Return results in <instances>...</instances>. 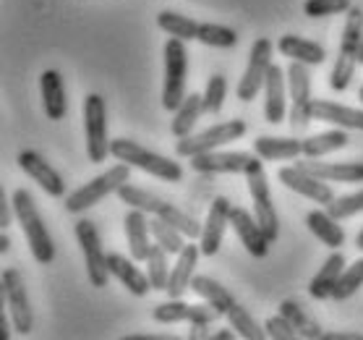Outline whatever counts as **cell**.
Wrapping results in <instances>:
<instances>
[{
    "label": "cell",
    "mask_w": 363,
    "mask_h": 340,
    "mask_svg": "<svg viewBox=\"0 0 363 340\" xmlns=\"http://www.w3.org/2000/svg\"><path fill=\"white\" fill-rule=\"evenodd\" d=\"M11 199H13L16 220L26 236V243H29V249H32V257L37 259L40 265H50V262L55 259V243H52V236H50L48 225H45L40 209H37L34 197L26 189H16Z\"/></svg>",
    "instance_id": "cell-1"
},
{
    "label": "cell",
    "mask_w": 363,
    "mask_h": 340,
    "mask_svg": "<svg viewBox=\"0 0 363 340\" xmlns=\"http://www.w3.org/2000/svg\"><path fill=\"white\" fill-rule=\"evenodd\" d=\"M110 155L121 163H128L131 168H139L144 173L155 175L160 181H170V183H178L183 178V168L181 163H175V160L165 158V155H157V152L147 150V147H141L139 141H131V139H113L110 144Z\"/></svg>",
    "instance_id": "cell-2"
},
{
    "label": "cell",
    "mask_w": 363,
    "mask_h": 340,
    "mask_svg": "<svg viewBox=\"0 0 363 340\" xmlns=\"http://www.w3.org/2000/svg\"><path fill=\"white\" fill-rule=\"evenodd\" d=\"M128 181H131V165L118 160L110 170L94 175L91 181H86L76 191H71V197H66V209L71 215H82V212L91 209L94 204H99L105 197H110L113 191H118Z\"/></svg>",
    "instance_id": "cell-3"
},
{
    "label": "cell",
    "mask_w": 363,
    "mask_h": 340,
    "mask_svg": "<svg viewBox=\"0 0 363 340\" xmlns=\"http://www.w3.org/2000/svg\"><path fill=\"white\" fill-rule=\"evenodd\" d=\"M84 136H86V158L99 165L110 158V133H108V102L102 94L89 92L84 97Z\"/></svg>",
    "instance_id": "cell-4"
},
{
    "label": "cell",
    "mask_w": 363,
    "mask_h": 340,
    "mask_svg": "<svg viewBox=\"0 0 363 340\" xmlns=\"http://www.w3.org/2000/svg\"><path fill=\"white\" fill-rule=\"evenodd\" d=\"M248 131L246 121L240 118H233V121H223V124H215L204 128L199 133H191V136H183L175 144V152L178 158H196V155H204V152H215L230 141H238L243 133Z\"/></svg>",
    "instance_id": "cell-5"
},
{
    "label": "cell",
    "mask_w": 363,
    "mask_h": 340,
    "mask_svg": "<svg viewBox=\"0 0 363 340\" xmlns=\"http://www.w3.org/2000/svg\"><path fill=\"white\" fill-rule=\"evenodd\" d=\"M186 74H189L186 42L170 37L165 42V82H162V108L170 113H175L186 100Z\"/></svg>",
    "instance_id": "cell-6"
},
{
    "label": "cell",
    "mask_w": 363,
    "mask_h": 340,
    "mask_svg": "<svg viewBox=\"0 0 363 340\" xmlns=\"http://www.w3.org/2000/svg\"><path fill=\"white\" fill-rule=\"evenodd\" d=\"M306 63L290 60L288 66V89H290V128L306 131L314 121V97H311V74Z\"/></svg>",
    "instance_id": "cell-7"
},
{
    "label": "cell",
    "mask_w": 363,
    "mask_h": 340,
    "mask_svg": "<svg viewBox=\"0 0 363 340\" xmlns=\"http://www.w3.org/2000/svg\"><path fill=\"white\" fill-rule=\"evenodd\" d=\"M0 301L3 307H9L11 322L18 335H29L34 330V312L29 304V293H26L24 278L18 270L6 267L3 270V285H0Z\"/></svg>",
    "instance_id": "cell-8"
},
{
    "label": "cell",
    "mask_w": 363,
    "mask_h": 340,
    "mask_svg": "<svg viewBox=\"0 0 363 340\" xmlns=\"http://www.w3.org/2000/svg\"><path fill=\"white\" fill-rule=\"evenodd\" d=\"M76 241L82 246L84 254V265H86V275H89V283L94 288H108L110 283V267H108V254L102 249V238H99L97 225L82 217L76 223Z\"/></svg>",
    "instance_id": "cell-9"
},
{
    "label": "cell",
    "mask_w": 363,
    "mask_h": 340,
    "mask_svg": "<svg viewBox=\"0 0 363 340\" xmlns=\"http://www.w3.org/2000/svg\"><path fill=\"white\" fill-rule=\"evenodd\" d=\"M272 50L274 45L272 40H267V37H259V40L251 45V53H248V66L243 71L238 82V94L240 102H254L259 97V92L264 89V82H267V74H269V68H272Z\"/></svg>",
    "instance_id": "cell-10"
},
{
    "label": "cell",
    "mask_w": 363,
    "mask_h": 340,
    "mask_svg": "<svg viewBox=\"0 0 363 340\" xmlns=\"http://www.w3.org/2000/svg\"><path fill=\"white\" fill-rule=\"evenodd\" d=\"M248 191H251V199H254V217L256 223L262 225V231L267 233V238L277 241L280 238V217L274 209L272 194H269V181L264 173V163H259L256 168H251L246 173Z\"/></svg>",
    "instance_id": "cell-11"
},
{
    "label": "cell",
    "mask_w": 363,
    "mask_h": 340,
    "mask_svg": "<svg viewBox=\"0 0 363 340\" xmlns=\"http://www.w3.org/2000/svg\"><path fill=\"white\" fill-rule=\"evenodd\" d=\"M262 163L259 155L251 152H204L191 158V170L194 173H240L246 175L251 168H256Z\"/></svg>",
    "instance_id": "cell-12"
},
{
    "label": "cell",
    "mask_w": 363,
    "mask_h": 340,
    "mask_svg": "<svg viewBox=\"0 0 363 340\" xmlns=\"http://www.w3.org/2000/svg\"><path fill=\"white\" fill-rule=\"evenodd\" d=\"M277 178H280L282 186H288L290 191H296V194L316 202V204H324V207H327V204L335 199V191H332L330 183L322 181V178H316V175H311L301 165L280 168V170H277Z\"/></svg>",
    "instance_id": "cell-13"
},
{
    "label": "cell",
    "mask_w": 363,
    "mask_h": 340,
    "mask_svg": "<svg viewBox=\"0 0 363 340\" xmlns=\"http://www.w3.org/2000/svg\"><path fill=\"white\" fill-rule=\"evenodd\" d=\"M152 317H155V322L160 324H175V322H204V324H212L220 317V312H217L212 304H186L183 299H170L165 301V304H157L155 307V312H152Z\"/></svg>",
    "instance_id": "cell-14"
},
{
    "label": "cell",
    "mask_w": 363,
    "mask_h": 340,
    "mask_svg": "<svg viewBox=\"0 0 363 340\" xmlns=\"http://www.w3.org/2000/svg\"><path fill=\"white\" fill-rule=\"evenodd\" d=\"M18 168H21L34 183H40V189L45 191V194L55 197V199L66 197V181H63V175L50 165L40 152H34V150L18 152Z\"/></svg>",
    "instance_id": "cell-15"
},
{
    "label": "cell",
    "mask_w": 363,
    "mask_h": 340,
    "mask_svg": "<svg viewBox=\"0 0 363 340\" xmlns=\"http://www.w3.org/2000/svg\"><path fill=\"white\" fill-rule=\"evenodd\" d=\"M230 228L235 231V236L240 238L243 249L256 259H264L269 254V246L272 241L267 238V233L262 231V225L256 223L254 212H248L243 207H233L230 209Z\"/></svg>",
    "instance_id": "cell-16"
},
{
    "label": "cell",
    "mask_w": 363,
    "mask_h": 340,
    "mask_svg": "<svg viewBox=\"0 0 363 340\" xmlns=\"http://www.w3.org/2000/svg\"><path fill=\"white\" fill-rule=\"evenodd\" d=\"M230 209H233V204L225 199V197H217V199L209 204V215H206L201 236H199L201 257H215L217 251H220L225 228L230 225Z\"/></svg>",
    "instance_id": "cell-17"
},
{
    "label": "cell",
    "mask_w": 363,
    "mask_h": 340,
    "mask_svg": "<svg viewBox=\"0 0 363 340\" xmlns=\"http://www.w3.org/2000/svg\"><path fill=\"white\" fill-rule=\"evenodd\" d=\"M288 68H269L264 82V118L267 124H282L288 116Z\"/></svg>",
    "instance_id": "cell-18"
},
{
    "label": "cell",
    "mask_w": 363,
    "mask_h": 340,
    "mask_svg": "<svg viewBox=\"0 0 363 340\" xmlns=\"http://www.w3.org/2000/svg\"><path fill=\"white\" fill-rule=\"evenodd\" d=\"M123 231L125 241H128V251L136 262H147L149 251H152V220H149V212L144 209H128L123 217Z\"/></svg>",
    "instance_id": "cell-19"
},
{
    "label": "cell",
    "mask_w": 363,
    "mask_h": 340,
    "mask_svg": "<svg viewBox=\"0 0 363 340\" xmlns=\"http://www.w3.org/2000/svg\"><path fill=\"white\" fill-rule=\"evenodd\" d=\"M199 257H201V246L196 243H186L181 254H175V267L170 270V280H167L170 299H183V293L191 290V280L196 278Z\"/></svg>",
    "instance_id": "cell-20"
},
{
    "label": "cell",
    "mask_w": 363,
    "mask_h": 340,
    "mask_svg": "<svg viewBox=\"0 0 363 340\" xmlns=\"http://www.w3.org/2000/svg\"><path fill=\"white\" fill-rule=\"evenodd\" d=\"M108 267H110V275L116 278V280L123 283V288L128 290V293H133V296H147L149 290H152V283H149V275L147 270H141V267H136V259H128L123 257V254H118V251H113V254H108Z\"/></svg>",
    "instance_id": "cell-21"
},
{
    "label": "cell",
    "mask_w": 363,
    "mask_h": 340,
    "mask_svg": "<svg viewBox=\"0 0 363 340\" xmlns=\"http://www.w3.org/2000/svg\"><path fill=\"white\" fill-rule=\"evenodd\" d=\"M40 92H42V105L48 113L50 121H63L68 113V100H66V82L60 71L48 68L40 76Z\"/></svg>",
    "instance_id": "cell-22"
},
{
    "label": "cell",
    "mask_w": 363,
    "mask_h": 340,
    "mask_svg": "<svg viewBox=\"0 0 363 340\" xmlns=\"http://www.w3.org/2000/svg\"><path fill=\"white\" fill-rule=\"evenodd\" d=\"M298 165L308 170L311 175L330 183H361L363 181V163H316L306 158Z\"/></svg>",
    "instance_id": "cell-23"
},
{
    "label": "cell",
    "mask_w": 363,
    "mask_h": 340,
    "mask_svg": "<svg viewBox=\"0 0 363 340\" xmlns=\"http://www.w3.org/2000/svg\"><path fill=\"white\" fill-rule=\"evenodd\" d=\"M314 121L363 131V108H347L332 100H314Z\"/></svg>",
    "instance_id": "cell-24"
},
{
    "label": "cell",
    "mask_w": 363,
    "mask_h": 340,
    "mask_svg": "<svg viewBox=\"0 0 363 340\" xmlns=\"http://www.w3.org/2000/svg\"><path fill=\"white\" fill-rule=\"evenodd\" d=\"M345 267V257L340 249H332V254L327 257V262L322 265V270L314 275V280L308 283V296L316 301L332 299V290L337 288V280Z\"/></svg>",
    "instance_id": "cell-25"
},
{
    "label": "cell",
    "mask_w": 363,
    "mask_h": 340,
    "mask_svg": "<svg viewBox=\"0 0 363 340\" xmlns=\"http://www.w3.org/2000/svg\"><path fill=\"white\" fill-rule=\"evenodd\" d=\"M280 53L285 58L298 60V63H306V66H322L327 60V50H324L319 42L306 40V37H298V34H285L280 37Z\"/></svg>",
    "instance_id": "cell-26"
},
{
    "label": "cell",
    "mask_w": 363,
    "mask_h": 340,
    "mask_svg": "<svg viewBox=\"0 0 363 340\" xmlns=\"http://www.w3.org/2000/svg\"><path fill=\"white\" fill-rule=\"evenodd\" d=\"M342 220H337L335 215H330V209H311L308 215H306V225H308V231L314 233L316 238L322 241L324 246H330V249H340L342 243H345V231H342Z\"/></svg>",
    "instance_id": "cell-27"
},
{
    "label": "cell",
    "mask_w": 363,
    "mask_h": 340,
    "mask_svg": "<svg viewBox=\"0 0 363 340\" xmlns=\"http://www.w3.org/2000/svg\"><path fill=\"white\" fill-rule=\"evenodd\" d=\"M254 152L262 160H296L303 155V141L296 136H256Z\"/></svg>",
    "instance_id": "cell-28"
},
{
    "label": "cell",
    "mask_w": 363,
    "mask_h": 340,
    "mask_svg": "<svg viewBox=\"0 0 363 340\" xmlns=\"http://www.w3.org/2000/svg\"><path fill=\"white\" fill-rule=\"evenodd\" d=\"M191 290L201 296L206 304H212V307L220 312V317L228 314L233 307H235V299H233V293L225 288L223 283H217L215 278H209V275H196L194 280H191Z\"/></svg>",
    "instance_id": "cell-29"
},
{
    "label": "cell",
    "mask_w": 363,
    "mask_h": 340,
    "mask_svg": "<svg viewBox=\"0 0 363 340\" xmlns=\"http://www.w3.org/2000/svg\"><path fill=\"white\" fill-rule=\"evenodd\" d=\"M347 128H330V131H322V133H314V136H308L303 139V158H311V160H319L324 155H332V152L337 150H345L347 144H350V136H347Z\"/></svg>",
    "instance_id": "cell-30"
},
{
    "label": "cell",
    "mask_w": 363,
    "mask_h": 340,
    "mask_svg": "<svg viewBox=\"0 0 363 340\" xmlns=\"http://www.w3.org/2000/svg\"><path fill=\"white\" fill-rule=\"evenodd\" d=\"M204 113V94H186V100L181 102V108L173 113V124H170V131L173 136L183 139V136H191L194 133V126Z\"/></svg>",
    "instance_id": "cell-31"
},
{
    "label": "cell",
    "mask_w": 363,
    "mask_h": 340,
    "mask_svg": "<svg viewBox=\"0 0 363 340\" xmlns=\"http://www.w3.org/2000/svg\"><path fill=\"white\" fill-rule=\"evenodd\" d=\"M280 314L288 317V322L296 327L301 338H306V340H322V335H324L322 324L316 322L314 317L306 312L303 304H298V301H293V299H285L280 304Z\"/></svg>",
    "instance_id": "cell-32"
},
{
    "label": "cell",
    "mask_w": 363,
    "mask_h": 340,
    "mask_svg": "<svg viewBox=\"0 0 363 340\" xmlns=\"http://www.w3.org/2000/svg\"><path fill=\"white\" fill-rule=\"evenodd\" d=\"M363 40V9L353 6L347 11L345 18V29H342V42H340L337 55H345V58L358 60V48H361Z\"/></svg>",
    "instance_id": "cell-33"
},
{
    "label": "cell",
    "mask_w": 363,
    "mask_h": 340,
    "mask_svg": "<svg viewBox=\"0 0 363 340\" xmlns=\"http://www.w3.org/2000/svg\"><path fill=\"white\" fill-rule=\"evenodd\" d=\"M116 194L123 204H128V207H133V209H144V212H149V215H157L160 207H162V202H165L162 197L152 194V191L141 189V186H133L131 181L123 183Z\"/></svg>",
    "instance_id": "cell-34"
},
{
    "label": "cell",
    "mask_w": 363,
    "mask_h": 340,
    "mask_svg": "<svg viewBox=\"0 0 363 340\" xmlns=\"http://www.w3.org/2000/svg\"><path fill=\"white\" fill-rule=\"evenodd\" d=\"M157 26L165 34L178 37V40H183V42L196 40V32H199V21H194L191 16H183L178 11H160Z\"/></svg>",
    "instance_id": "cell-35"
},
{
    "label": "cell",
    "mask_w": 363,
    "mask_h": 340,
    "mask_svg": "<svg viewBox=\"0 0 363 340\" xmlns=\"http://www.w3.org/2000/svg\"><path fill=\"white\" fill-rule=\"evenodd\" d=\"M196 40L206 48H220V50H230L238 45V32L230 26L212 24V21H201L196 32Z\"/></svg>",
    "instance_id": "cell-36"
},
{
    "label": "cell",
    "mask_w": 363,
    "mask_h": 340,
    "mask_svg": "<svg viewBox=\"0 0 363 340\" xmlns=\"http://www.w3.org/2000/svg\"><path fill=\"white\" fill-rule=\"evenodd\" d=\"M147 275H149V283H152V290H167V280H170V262H167V251L162 246H152L147 257Z\"/></svg>",
    "instance_id": "cell-37"
},
{
    "label": "cell",
    "mask_w": 363,
    "mask_h": 340,
    "mask_svg": "<svg viewBox=\"0 0 363 340\" xmlns=\"http://www.w3.org/2000/svg\"><path fill=\"white\" fill-rule=\"evenodd\" d=\"M152 236H155V243L162 246L167 254H181L183 246H186V236L175 225L165 223L157 215H152Z\"/></svg>",
    "instance_id": "cell-38"
},
{
    "label": "cell",
    "mask_w": 363,
    "mask_h": 340,
    "mask_svg": "<svg viewBox=\"0 0 363 340\" xmlns=\"http://www.w3.org/2000/svg\"><path fill=\"white\" fill-rule=\"evenodd\" d=\"M157 217H162L165 223L175 225V228H178V231H181L183 236H186V238H191V241H196L199 236H201V228H204L199 220H194L191 215H186L183 209H178L175 204H170V202H162V207H160Z\"/></svg>",
    "instance_id": "cell-39"
},
{
    "label": "cell",
    "mask_w": 363,
    "mask_h": 340,
    "mask_svg": "<svg viewBox=\"0 0 363 340\" xmlns=\"http://www.w3.org/2000/svg\"><path fill=\"white\" fill-rule=\"evenodd\" d=\"M225 317H228L230 327L235 332H238V335L243 340H264L267 338V330H264V327L256 322L254 317L248 314V312L243 307H240V304H235V307H233Z\"/></svg>",
    "instance_id": "cell-40"
},
{
    "label": "cell",
    "mask_w": 363,
    "mask_h": 340,
    "mask_svg": "<svg viewBox=\"0 0 363 340\" xmlns=\"http://www.w3.org/2000/svg\"><path fill=\"white\" fill-rule=\"evenodd\" d=\"M361 288H363V259H358V262H353L350 267L342 270V275H340V280H337V288L332 290V299L345 301V299H350L353 293H358Z\"/></svg>",
    "instance_id": "cell-41"
},
{
    "label": "cell",
    "mask_w": 363,
    "mask_h": 340,
    "mask_svg": "<svg viewBox=\"0 0 363 340\" xmlns=\"http://www.w3.org/2000/svg\"><path fill=\"white\" fill-rule=\"evenodd\" d=\"M225 94H228V79L223 74H212L204 89V113L217 116L223 110Z\"/></svg>",
    "instance_id": "cell-42"
},
{
    "label": "cell",
    "mask_w": 363,
    "mask_h": 340,
    "mask_svg": "<svg viewBox=\"0 0 363 340\" xmlns=\"http://www.w3.org/2000/svg\"><path fill=\"white\" fill-rule=\"evenodd\" d=\"M350 9H353L350 0H306L303 3V13L308 18L337 16V13H347Z\"/></svg>",
    "instance_id": "cell-43"
},
{
    "label": "cell",
    "mask_w": 363,
    "mask_h": 340,
    "mask_svg": "<svg viewBox=\"0 0 363 340\" xmlns=\"http://www.w3.org/2000/svg\"><path fill=\"white\" fill-rule=\"evenodd\" d=\"M330 215H335L337 220H347V217L363 212V191H355V194H345V197H335V199L327 204Z\"/></svg>",
    "instance_id": "cell-44"
},
{
    "label": "cell",
    "mask_w": 363,
    "mask_h": 340,
    "mask_svg": "<svg viewBox=\"0 0 363 340\" xmlns=\"http://www.w3.org/2000/svg\"><path fill=\"white\" fill-rule=\"evenodd\" d=\"M355 66H358V60L355 58H345V55H337L335 60V66H332V74H330V87L335 92H345L353 82V74H355Z\"/></svg>",
    "instance_id": "cell-45"
},
{
    "label": "cell",
    "mask_w": 363,
    "mask_h": 340,
    "mask_svg": "<svg viewBox=\"0 0 363 340\" xmlns=\"http://www.w3.org/2000/svg\"><path fill=\"white\" fill-rule=\"evenodd\" d=\"M264 330H267V338H274V340H296V338H301L296 327L288 322V317H282V314L269 317V319L264 322Z\"/></svg>",
    "instance_id": "cell-46"
},
{
    "label": "cell",
    "mask_w": 363,
    "mask_h": 340,
    "mask_svg": "<svg viewBox=\"0 0 363 340\" xmlns=\"http://www.w3.org/2000/svg\"><path fill=\"white\" fill-rule=\"evenodd\" d=\"M16 217V209H13V199L9 202V197H6V191L0 189V228L3 231H9L11 228V220Z\"/></svg>",
    "instance_id": "cell-47"
},
{
    "label": "cell",
    "mask_w": 363,
    "mask_h": 340,
    "mask_svg": "<svg viewBox=\"0 0 363 340\" xmlns=\"http://www.w3.org/2000/svg\"><path fill=\"white\" fill-rule=\"evenodd\" d=\"M322 340H363V332H350V330H342V332H324Z\"/></svg>",
    "instance_id": "cell-48"
},
{
    "label": "cell",
    "mask_w": 363,
    "mask_h": 340,
    "mask_svg": "<svg viewBox=\"0 0 363 340\" xmlns=\"http://www.w3.org/2000/svg\"><path fill=\"white\" fill-rule=\"evenodd\" d=\"M206 330H209V324H204V322H194V324H191V330H189V340L212 338V332H206Z\"/></svg>",
    "instance_id": "cell-49"
},
{
    "label": "cell",
    "mask_w": 363,
    "mask_h": 340,
    "mask_svg": "<svg viewBox=\"0 0 363 340\" xmlns=\"http://www.w3.org/2000/svg\"><path fill=\"white\" fill-rule=\"evenodd\" d=\"M235 335H238V332L233 330V327L230 330H217V332H212V340H233Z\"/></svg>",
    "instance_id": "cell-50"
},
{
    "label": "cell",
    "mask_w": 363,
    "mask_h": 340,
    "mask_svg": "<svg viewBox=\"0 0 363 340\" xmlns=\"http://www.w3.org/2000/svg\"><path fill=\"white\" fill-rule=\"evenodd\" d=\"M0 324H3V332H0V338L9 340L11 338V330H13V322L9 324V319H6V314H3V317H0Z\"/></svg>",
    "instance_id": "cell-51"
},
{
    "label": "cell",
    "mask_w": 363,
    "mask_h": 340,
    "mask_svg": "<svg viewBox=\"0 0 363 340\" xmlns=\"http://www.w3.org/2000/svg\"><path fill=\"white\" fill-rule=\"evenodd\" d=\"M9 249H11V238H9V233L3 231L0 233V254H6Z\"/></svg>",
    "instance_id": "cell-52"
},
{
    "label": "cell",
    "mask_w": 363,
    "mask_h": 340,
    "mask_svg": "<svg viewBox=\"0 0 363 340\" xmlns=\"http://www.w3.org/2000/svg\"><path fill=\"white\" fill-rule=\"evenodd\" d=\"M355 249L358 251H363V228H361V233L355 236Z\"/></svg>",
    "instance_id": "cell-53"
},
{
    "label": "cell",
    "mask_w": 363,
    "mask_h": 340,
    "mask_svg": "<svg viewBox=\"0 0 363 340\" xmlns=\"http://www.w3.org/2000/svg\"><path fill=\"white\" fill-rule=\"evenodd\" d=\"M358 66H363V40H361V48H358Z\"/></svg>",
    "instance_id": "cell-54"
},
{
    "label": "cell",
    "mask_w": 363,
    "mask_h": 340,
    "mask_svg": "<svg viewBox=\"0 0 363 340\" xmlns=\"http://www.w3.org/2000/svg\"><path fill=\"white\" fill-rule=\"evenodd\" d=\"M358 100H361V102H363V87H361V92H358Z\"/></svg>",
    "instance_id": "cell-55"
}]
</instances>
